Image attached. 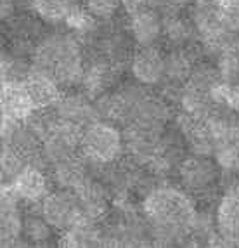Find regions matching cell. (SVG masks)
I'll list each match as a JSON object with an SVG mask.
<instances>
[{
	"mask_svg": "<svg viewBox=\"0 0 239 248\" xmlns=\"http://www.w3.org/2000/svg\"><path fill=\"white\" fill-rule=\"evenodd\" d=\"M38 208L47 222L58 232L68 231L83 219H87L76 193L70 189H59V187H56L54 191L50 189L49 195L42 200Z\"/></svg>",
	"mask_w": 239,
	"mask_h": 248,
	"instance_id": "obj_6",
	"label": "cell"
},
{
	"mask_svg": "<svg viewBox=\"0 0 239 248\" xmlns=\"http://www.w3.org/2000/svg\"><path fill=\"white\" fill-rule=\"evenodd\" d=\"M44 21L38 19L31 11L16 14L13 19L7 21V33L11 40L37 42L44 35Z\"/></svg>",
	"mask_w": 239,
	"mask_h": 248,
	"instance_id": "obj_24",
	"label": "cell"
},
{
	"mask_svg": "<svg viewBox=\"0 0 239 248\" xmlns=\"http://www.w3.org/2000/svg\"><path fill=\"white\" fill-rule=\"evenodd\" d=\"M28 165L26 158L21 153H17L13 146L2 142V160H0V167H2V184L11 182L21 170Z\"/></svg>",
	"mask_w": 239,
	"mask_h": 248,
	"instance_id": "obj_28",
	"label": "cell"
},
{
	"mask_svg": "<svg viewBox=\"0 0 239 248\" xmlns=\"http://www.w3.org/2000/svg\"><path fill=\"white\" fill-rule=\"evenodd\" d=\"M25 214L21 210V202L13 191L2 184V200H0V238L2 247H25L23 236Z\"/></svg>",
	"mask_w": 239,
	"mask_h": 248,
	"instance_id": "obj_15",
	"label": "cell"
},
{
	"mask_svg": "<svg viewBox=\"0 0 239 248\" xmlns=\"http://www.w3.org/2000/svg\"><path fill=\"white\" fill-rule=\"evenodd\" d=\"M149 5L158 9L163 16L166 14H180L189 9L191 0H149Z\"/></svg>",
	"mask_w": 239,
	"mask_h": 248,
	"instance_id": "obj_31",
	"label": "cell"
},
{
	"mask_svg": "<svg viewBox=\"0 0 239 248\" xmlns=\"http://www.w3.org/2000/svg\"><path fill=\"white\" fill-rule=\"evenodd\" d=\"M215 220L225 247H239V181L229 184L219 198Z\"/></svg>",
	"mask_w": 239,
	"mask_h": 248,
	"instance_id": "obj_16",
	"label": "cell"
},
{
	"mask_svg": "<svg viewBox=\"0 0 239 248\" xmlns=\"http://www.w3.org/2000/svg\"><path fill=\"white\" fill-rule=\"evenodd\" d=\"M59 120L73 124L76 127H87L92 122L101 120L95 101L90 99L83 91H66L61 95L58 104L52 108Z\"/></svg>",
	"mask_w": 239,
	"mask_h": 248,
	"instance_id": "obj_17",
	"label": "cell"
},
{
	"mask_svg": "<svg viewBox=\"0 0 239 248\" xmlns=\"http://www.w3.org/2000/svg\"><path fill=\"white\" fill-rule=\"evenodd\" d=\"M125 66L113 62L109 59L89 52L85 61L80 89L85 92L90 99H99L101 95L111 92L120 85V78L123 75Z\"/></svg>",
	"mask_w": 239,
	"mask_h": 248,
	"instance_id": "obj_8",
	"label": "cell"
},
{
	"mask_svg": "<svg viewBox=\"0 0 239 248\" xmlns=\"http://www.w3.org/2000/svg\"><path fill=\"white\" fill-rule=\"evenodd\" d=\"M82 130V127L62 122L56 116V120L50 125L44 141H42V153L45 156L47 163L54 165V163L80 155Z\"/></svg>",
	"mask_w": 239,
	"mask_h": 248,
	"instance_id": "obj_10",
	"label": "cell"
},
{
	"mask_svg": "<svg viewBox=\"0 0 239 248\" xmlns=\"http://www.w3.org/2000/svg\"><path fill=\"white\" fill-rule=\"evenodd\" d=\"M50 175L49 170L26 165L11 182L4 184L13 191L16 198L28 207H38L42 200L50 193Z\"/></svg>",
	"mask_w": 239,
	"mask_h": 248,
	"instance_id": "obj_12",
	"label": "cell"
},
{
	"mask_svg": "<svg viewBox=\"0 0 239 248\" xmlns=\"http://www.w3.org/2000/svg\"><path fill=\"white\" fill-rule=\"evenodd\" d=\"M56 229L47 222V219L42 215L40 208L35 212V207H31L28 212H25V226H23V236L26 243L31 245H47L52 240Z\"/></svg>",
	"mask_w": 239,
	"mask_h": 248,
	"instance_id": "obj_26",
	"label": "cell"
},
{
	"mask_svg": "<svg viewBox=\"0 0 239 248\" xmlns=\"http://www.w3.org/2000/svg\"><path fill=\"white\" fill-rule=\"evenodd\" d=\"M198 200L182 186L163 181L146 193L140 202L153 245L172 247L189 241L198 219Z\"/></svg>",
	"mask_w": 239,
	"mask_h": 248,
	"instance_id": "obj_1",
	"label": "cell"
},
{
	"mask_svg": "<svg viewBox=\"0 0 239 248\" xmlns=\"http://www.w3.org/2000/svg\"><path fill=\"white\" fill-rule=\"evenodd\" d=\"M50 181L56 187L59 189H70L75 191L76 187H80L87 179L90 177L92 167L90 163L83 158V155H76L71 156L68 160H62L59 163H54L49 169Z\"/></svg>",
	"mask_w": 239,
	"mask_h": 248,
	"instance_id": "obj_20",
	"label": "cell"
},
{
	"mask_svg": "<svg viewBox=\"0 0 239 248\" xmlns=\"http://www.w3.org/2000/svg\"><path fill=\"white\" fill-rule=\"evenodd\" d=\"M220 80L222 78H220L215 62L201 59L194 66L191 77L179 92L177 103H175L179 111L187 113L198 120H206L217 109L213 99V89Z\"/></svg>",
	"mask_w": 239,
	"mask_h": 248,
	"instance_id": "obj_3",
	"label": "cell"
},
{
	"mask_svg": "<svg viewBox=\"0 0 239 248\" xmlns=\"http://www.w3.org/2000/svg\"><path fill=\"white\" fill-rule=\"evenodd\" d=\"M75 193H76L80 203H82L83 214H85L87 219L103 222L107 217V214L111 212V193H109L106 184L103 181H99L95 175H90L82 186L75 189Z\"/></svg>",
	"mask_w": 239,
	"mask_h": 248,
	"instance_id": "obj_18",
	"label": "cell"
},
{
	"mask_svg": "<svg viewBox=\"0 0 239 248\" xmlns=\"http://www.w3.org/2000/svg\"><path fill=\"white\" fill-rule=\"evenodd\" d=\"M213 99L217 108H225L239 115V83L220 80L213 89Z\"/></svg>",
	"mask_w": 239,
	"mask_h": 248,
	"instance_id": "obj_29",
	"label": "cell"
},
{
	"mask_svg": "<svg viewBox=\"0 0 239 248\" xmlns=\"http://www.w3.org/2000/svg\"><path fill=\"white\" fill-rule=\"evenodd\" d=\"M78 0H31L30 11L45 25L59 26L64 25L71 7Z\"/></svg>",
	"mask_w": 239,
	"mask_h": 248,
	"instance_id": "obj_25",
	"label": "cell"
},
{
	"mask_svg": "<svg viewBox=\"0 0 239 248\" xmlns=\"http://www.w3.org/2000/svg\"><path fill=\"white\" fill-rule=\"evenodd\" d=\"M19 13V5H17V0H2V7H0V14H2V19L4 23H7L9 19H13L16 14Z\"/></svg>",
	"mask_w": 239,
	"mask_h": 248,
	"instance_id": "obj_32",
	"label": "cell"
},
{
	"mask_svg": "<svg viewBox=\"0 0 239 248\" xmlns=\"http://www.w3.org/2000/svg\"><path fill=\"white\" fill-rule=\"evenodd\" d=\"M37 111L25 82L2 80V116L16 122H26Z\"/></svg>",
	"mask_w": 239,
	"mask_h": 248,
	"instance_id": "obj_19",
	"label": "cell"
},
{
	"mask_svg": "<svg viewBox=\"0 0 239 248\" xmlns=\"http://www.w3.org/2000/svg\"><path fill=\"white\" fill-rule=\"evenodd\" d=\"M83 4L101 23H111L123 9V0H83Z\"/></svg>",
	"mask_w": 239,
	"mask_h": 248,
	"instance_id": "obj_30",
	"label": "cell"
},
{
	"mask_svg": "<svg viewBox=\"0 0 239 248\" xmlns=\"http://www.w3.org/2000/svg\"><path fill=\"white\" fill-rule=\"evenodd\" d=\"M215 66L224 82L239 83V40L225 46L215 56Z\"/></svg>",
	"mask_w": 239,
	"mask_h": 248,
	"instance_id": "obj_27",
	"label": "cell"
},
{
	"mask_svg": "<svg viewBox=\"0 0 239 248\" xmlns=\"http://www.w3.org/2000/svg\"><path fill=\"white\" fill-rule=\"evenodd\" d=\"M135 49L137 44L134 42L127 25H113V21L106 23V28H101L97 37L89 44V52L103 56V58L123 64V66H128Z\"/></svg>",
	"mask_w": 239,
	"mask_h": 248,
	"instance_id": "obj_9",
	"label": "cell"
},
{
	"mask_svg": "<svg viewBox=\"0 0 239 248\" xmlns=\"http://www.w3.org/2000/svg\"><path fill=\"white\" fill-rule=\"evenodd\" d=\"M83 155L92 167L109 165L125 158V137L123 128L109 120H95L82 130Z\"/></svg>",
	"mask_w": 239,
	"mask_h": 248,
	"instance_id": "obj_4",
	"label": "cell"
},
{
	"mask_svg": "<svg viewBox=\"0 0 239 248\" xmlns=\"http://www.w3.org/2000/svg\"><path fill=\"white\" fill-rule=\"evenodd\" d=\"M175 177L179 186L189 191L196 200H208L217 195L219 184L222 181V172L211 156L189 153L179 165Z\"/></svg>",
	"mask_w": 239,
	"mask_h": 248,
	"instance_id": "obj_5",
	"label": "cell"
},
{
	"mask_svg": "<svg viewBox=\"0 0 239 248\" xmlns=\"http://www.w3.org/2000/svg\"><path fill=\"white\" fill-rule=\"evenodd\" d=\"M163 42H166L168 47H187L199 44L198 31L191 16H184V13L163 16Z\"/></svg>",
	"mask_w": 239,
	"mask_h": 248,
	"instance_id": "obj_22",
	"label": "cell"
},
{
	"mask_svg": "<svg viewBox=\"0 0 239 248\" xmlns=\"http://www.w3.org/2000/svg\"><path fill=\"white\" fill-rule=\"evenodd\" d=\"M165 132H153L139 127H125V158L140 169H148L160 151Z\"/></svg>",
	"mask_w": 239,
	"mask_h": 248,
	"instance_id": "obj_13",
	"label": "cell"
},
{
	"mask_svg": "<svg viewBox=\"0 0 239 248\" xmlns=\"http://www.w3.org/2000/svg\"><path fill=\"white\" fill-rule=\"evenodd\" d=\"M23 82H25L37 109H52L58 104V101L61 99V95L64 94L62 92L64 89L52 77L42 73L38 70H33V66H31V71Z\"/></svg>",
	"mask_w": 239,
	"mask_h": 248,
	"instance_id": "obj_21",
	"label": "cell"
},
{
	"mask_svg": "<svg viewBox=\"0 0 239 248\" xmlns=\"http://www.w3.org/2000/svg\"><path fill=\"white\" fill-rule=\"evenodd\" d=\"M128 71L135 82L146 87L160 89L165 82V52L158 46L137 47L128 62Z\"/></svg>",
	"mask_w": 239,
	"mask_h": 248,
	"instance_id": "obj_11",
	"label": "cell"
},
{
	"mask_svg": "<svg viewBox=\"0 0 239 248\" xmlns=\"http://www.w3.org/2000/svg\"><path fill=\"white\" fill-rule=\"evenodd\" d=\"M59 245L70 248L80 247H103V222L83 219L75 228L61 232Z\"/></svg>",
	"mask_w": 239,
	"mask_h": 248,
	"instance_id": "obj_23",
	"label": "cell"
},
{
	"mask_svg": "<svg viewBox=\"0 0 239 248\" xmlns=\"http://www.w3.org/2000/svg\"><path fill=\"white\" fill-rule=\"evenodd\" d=\"M125 25L137 47H153L163 40V14L151 5L127 13Z\"/></svg>",
	"mask_w": 239,
	"mask_h": 248,
	"instance_id": "obj_14",
	"label": "cell"
},
{
	"mask_svg": "<svg viewBox=\"0 0 239 248\" xmlns=\"http://www.w3.org/2000/svg\"><path fill=\"white\" fill-rule=\"evenodd\" d=\"M83 42L70 30H54L44 33L35 44L31 66L52 77L62 89L80 87L85 70Z\"/></svg>",
	"mask_w": 239,
	"mask_h": 248,
	"instance_id": "obj_2",
	"label": "cell"
},
{
	"mask_svg": "<svg viewBox=\"0 0 239 248\" xmlns=\"http://www.w3.org/2000/svg\"><path fill=\"white\" fill-rule=\"evenodd\" d=\"M201 61V52L196 46L170 47L165 52V82L161 83V94L172 103H177L182 85L193 73L194 66Z\"/></svg>",
	"mask_w": 239,
	"mask_h": 248,
	"instance_id": "obj_7",
	"label": "cell"
}]
</instances>
